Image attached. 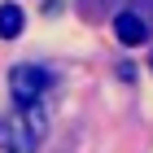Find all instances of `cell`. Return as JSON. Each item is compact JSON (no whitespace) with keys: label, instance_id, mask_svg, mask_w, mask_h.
Segmentation results:
<instances>
[{"label":"cell","instance_id":"cell-1","mask_svg":"<svg viewBox=\"0 0 153 153\" xmlns=\"http://www.w3.org/2000/svg\"><path fill=\"white\" fill-rule=\"evenodd\" d=\"M48 136L44 101H13V109L0 118V149L4 153H35Z\"/></svg>","mask_w":153,"mask_h":153},{"label":"cell","instance_id":"cell-2","mask_svg":"<svg viewBox=\"0 0 153 153\" xmlns=\"http://www.w3.org/2000/svg\"><path fill=\"white\" fill-rule=\"evenodd\" d=\"M57 83V74L48 66H13L9 70V92L13 101H44V92Z\"/></svg>","mask_w":153,"mask_h":153},{"label":"cell","instance_id":"cell-3","mask_svg":"<svg viewBox=\"0 0 153 153\" xmlns=\"http://www.w3.org/2000/svg\"><path fill=\"white\" fill-rule=\"evenodd\" d=\"M114 35H118V44L136 48V44H144V39H149V22H144L140 13L123 9V13H114Z\"/></svg>","mask_w":153,"mask_h":153},{"label":"cell","instance_id":"cell-4","mask_svg":"<svg viewBox=\"0 0 153 153\" xmlns=\"http://www.w3.org/2000/svg\"><path fill=\"white\" fill-rule=\"evenodd\" d=\"M22 9L18 4H0V39H18L22 35Z\"/></svg>","mask_w":153,"mask_h":153},{"label":"cell","instance_id":"cell-5","mask_svg":"<svg viewBox=\"0 0 153 153\" xmlns=\"http://www.w3.org/2000/svg\"><path fill=\"white\" fill-rule=\"evenodd\" d=\"M118 4H123V0H79V13L88 22H101V18H109Z\"/></svg>","mask_w":153,"mask_h":153},{"label":"cell","instance_id":"cell-6","mask_svg":"<svg viewBox=\"0 0 153 153\" xmlns=\"http://www.w3.org/2000/svg\"><path fill=\"white\" fill-rule=\"evenodd\" d=\"M149 70H153V61H149Z\"/></svg>","mask_w":153,"mask_h":153}]
</instances>
